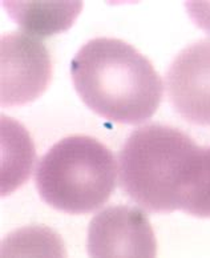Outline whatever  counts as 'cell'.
Instances as JSON below:
<instances>
[{
    "instance_id": "cell-1",
    "label": "cell",
    "mask_w": 210,
    "mask_h": 258,
    "mask_svg": "<svg viewBox=\"0 0 210 258\" xmlns=\"http://www.w3.org/2000/svg\"><path fill=\"white\" fill-rule=\"evenodd\" d=\"M121 189L149 213L210 218V147L174 126L134 129L118 153Z\"/></svg>"
},
{
    "instance_id": "cell-2",
    "label": "cell",
    "mask_w": 210,
    "mask_h": 258,
    "mask_svg": "<svg viewBox=\"0 0 210 258\" xmlns=\"http://www.w3.org/2000/svg\"><path fill=\"white\" fill-rule=\"evenodd\" d=\"M75 89L89 109L120 124H140L157 112L164 85L151 60L116 37L85 43L71 63Z\"/></svg>"
},
{
    "instance_id": "cell-3",
    "label": "cell",
    "mask_w": 210,
    "mask_h": 258,
    "mask_svg": "<svg viewBox=\"0 0 210 258\" xmlns=\"http://www.w3.org/2000/svg\"><path fill=\"white\" fill-rule=\"evenodd\" d=\"M117 162L95 137L72 135L57 141L36 166L41 200L68 214H85L107 203L116 188Z\"/></svg>"
},
{
    "instance_id": "cell-4",
    "label": "cell",
    "mask_w": 210,
    "mask_h": 258,
    "mask_svg": "<svg viewBox=\"0 0 210 258\" xmlns=\"http://www.w3.org/2000/svg\"><path fill=\"white\" fill-rule=\"evenodd\" d=\"M0 60L2 105H24L44 93L52 78V61L47 47L37 37L26 32L3 35Z\"/></svg>"
},
{
    "instance_id": "cell-5",
    "label": "cell",
    "mask_w": 210,
    "mask_h": 258,
    "mask_svg": "<svg viewBox=\"0 0 210 258\" xmlns=\"http://www.w3.org/2000/svg\"><path fill=\"white\" fill-rule=\"evenodd\" d=\"M87 250L89 258H157V240L143 210L112 205L89 222Z\"/></svg>"
},
{
    "instance_id": "cell-6",
    "label": "cell",
    "mask_w": 210,
    "mask_h": 258,
    "mask_svg": "<svg viewBox=\"0 0 210 258\" xmlns=\"http://www.w3.org/2000/svg\"><path fill=\"white\" fill-rule=\"evenodd\" d=\"M166 93L174 111L195 125L210 126V39L188 45L170 63Z\"/></svg>"
},
{
    "instance_id": "cell-7",
    "label": "cell",
    "mask_w": 210,
    "mask_h": 258,
    "mask_svg": "<svg viewBox=\"0 0 210 258\" xmlns=\"http://www.w3.org/2000/svg\"><path fill=\"white\" fill-rule=\"evenodd\" d=\"M11 18L32 36H51L74 24L81 2H4Z\"/></svg>"
},
{
    "instance_id": "cell-8",
    "label": "cell",
    "mask_w": 210,
    "mask_h": 258,
    "mask_svg": "<svg viewBox=\"0 0 210 258\" xmlns=\"http://www.w3.org/2000/svg\"><path fill=\"white\" fill-rule=\"evenodd\" d=\"M2 195L7 196L30 177L35 151L26 129L6 116L2 117Z\"/></svg>"
},
{
    "instance_id": "cell-9",
    "label": "cell",
    "mask_w": 210,
    "mask_h": 258,
    "mask_svg": "<svg viewBox=\"0 0 210 258\" xmlns=\"http://www.w3.org/2000/svg\"><path fill=\"white\" fill-rule=\"evenodd\" d=\"M0 258H68L59 233L47 225L15 229L2 240Z\"/></svg>"
}]
</instances>
